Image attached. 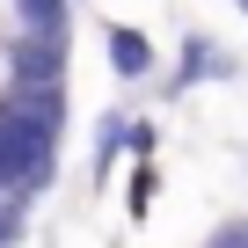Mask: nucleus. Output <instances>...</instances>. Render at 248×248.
<instances>
[{
	"label": "nucleus",
	"mask_w": 248,
	"mask_h": 248,
	"mask_svg": "<svg viewBox=\"0 0 248 248\" xmlns=\"http://www.w3.org/2000/svg\"><path fill=\"white\" fill-rule=\"evenodd\" d=\"M212 248H248V219H226V226L212 233Z\"/></svg>",
	"instance_id": "nucleus-6"
},
{
	"label": "nucleus",
	"mask_w": 248,
	"mask_h": 248,
	"mask_svg": "<svg viewBox=\"0 0 248 248\" xmlns=\"http://www.w3.org/2000/svg\"><path fill=\"white\" fill-rule=\"evenodd\" d=\"M226 73H233V51H219L212 37H190L183 44V73L168 80V95H190L197 80H226Z\"/></svg>",
	"instance_id": "nucleus-2"
},
{
	"label": "nucleus",
	"mask_w": 248,
	"mask_h": 248,
	"mask_svg": "<svg viewBox=\"0 0 248 248\" xmlns=\"http://www.w3.org/2000/svg\"><path fill=\"white\" fill-rule=\"evenodd\" d=\"M15 95H22V51H15V44H0V109H8Z\"/></svg>",
	"instance_id": "nucleus-4"
},
{
	"label": "nucleus",
	"mask_w": 248,
	"mask_h": 248,
	"mask_svg": "<svg viewBox=\"0 0 248 248\" xmlns=\"http://www.w3.org/2000/svg\"><path fill=\"white\" fill-rule=\"evenodd\" d=\"M22 241V190H0V248Z\"/></svg>",
	"instance_id": "nucleus-5"
},
{
	"label": "nucleus",
	"mask_w": 248,
	"mask_h": 248,
	"mask_svg": "<svg viewBox=\"0 0 248 248\" xmlns=\"http://www.w3.org/2000/svg\"><path fill=\"white\" fill-rule=\"evenodd\" d=\"M154 190H161V168H154V161H139V168H132V190H124L132 219H146V212H154Z\"/></svg>",
	"instance_id": "nucleus-3"
},
{
	"label": "nucleus",
	"mask_w": 248,
	"mask_h": 248,
	"mask_svg": "<svg viewBox=\"0 0 248 248\" xmlns=\"http://www.w3.org/2000/svg\"><path fill=\"white\" fill-rule=\"evenodd\" d=\"M102 51H109V73L117 80H154V66H161L154 37L132 30V22H102Z\"/></svg>",
	"instance_id": "nucleus-1"
}]
</instances>
